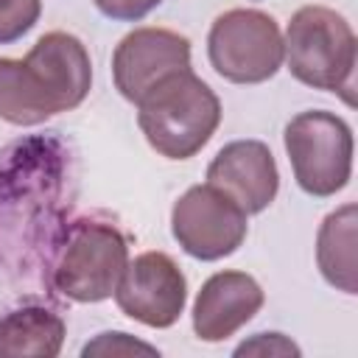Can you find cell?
Listing matches in <instances>:
<instances>
[{"instance_id": "1", "label": "cell", "mask_w": 358, "mask_h": 358, "mask_svg": "<svg viewBox=\"0 0 358 358\" xmlns=\"http://www.w3.org/2000/svg\"><path fill=\"white\" fill-rule=\"evenodd\" d=\"M92 87L84 42L67 31L42 34L25 59L0 56V120L36 126L76 109Z\"/></svg>"}, {"instance_id": "2", "label": "cell", "mask_w": 358, "mask_h": 358, "mask_svg": "<svg viewBox=\"0 0 358 358\" xmlns=\"http://www.w3.org/2000/svg\"><path fill=\"white\" fill-rule=\"evenodd\" d=\"M134 106L143 137L165 159L196 157L221 123L215 90L190 67L162 78Z\"/></svg>"}, {"instance_id": "3", "label": "cell", "mask_w": 358, "mask_h": 358, "mask_svg": "<svg viewBox=\"0 0 358 358\" xmlns=\"http://www.w3.org/2000/svg\"><path fill=\"white\" fill-rule=\"evenodd\" d=\"M355 48V31L347 17L327 6H302L285 28L282 62L299 84L338 92L352 106Z\"/></svg>"}, {"instance_id": "4", "label": "cell", "mask_w": 358, "mask_h": 358, "mask_svg": "<svg viewBox=\"0 0 358 358\" xmlns=\"http://www.w3.org/2000/svg\"><path fill=\"white\" fill-rule=\"evenodd\" d=\"M285 154L296 185L313 199H330L352 176V129L327 109H308L285 123Z\"/></svg>"}, {"instance_id": "5", "label": "cell", "mask_w": 358, "mask_h": 358, "mask_svg": "<svg viewBox=\"0 0 358 358\" xmlns=\"http://www.w3.org/2000/svg\"><path fill=\"white\" fill-rule=\"evenodd\" d=\"M129 263V243L115 224L76 221L53 263V288L73 302H103L115 294Z\"/></svg>"}, {"instance_id": "6", "label": "cell", "mask_w": 358, "mask_h": 358, "mask_svg": "<svg viewBox=\"0 0 358 358\" xmlns=\"http://www.w3.org/2000/svg\"><path fill=\"white\" fill-rule=\"evenodd\" d=\"M207 59L224 81L263 84L282 67V31L260 8H229L210 25Z\"/></svg>"}, {"instance_id": "7", "label": "cell", "mask_w": 358, "mask_h": 358, "mask_svg": "<svg viewBox=\"0 0 358 358\" xmlns=\"http://www.w3.org/2000/svg\"><path fill=\"white\" fill-rule=\"evenodd\" d=\"M171 232L185 255L196 260H221L238 252L249 232V215L238 201L210 182L187 187L171 210Z\"/></svg>"}, {"instance_id": "8", "label": "cell", "mask_w": 358, "mask_h": 358, "mask_svg": "<svg viewBox=\"0 0 358 358\" xmlns=\"http://www.w3.org/2000/svg\"><path fill=\"white\" fill-rule=\"evenodd\" d=\"M112 296L129 319L162 330L185 313L187 280L171 255L143 252L126 263Z\"/></svg>"}, {"instance_id": "9", "label": "cell", "mask_w": 358, "mask_h": 358, "mask_svg": "<svg viewBox=\"0 0 358 358\" xmlns=\"http://www.w3.org/2000/svg\"><path fill=\"white\" fill-rule=\"evenodd\" d=\"M190 67V39L171 28H134L112 53V78L117 92L137 103L162 78Z\"/></svg>"}, {"instance_id": "10", "label": "cell", "mask_w": 358, "mask_h": 358, "mask_svg": "<svg viewBox=\"0 0 358 358\" xmlns=\"http://www.w3.org/2000/svg\"><path fill=\"white\" fill-rule=\"evenodd\" d=\"M207 182L238 201L246 215H257L277 199L280 171L266 143L232 140L207 165Z\"/></svg>"}, {"instance_id": "11", "label": "cell", "mask_w": 358, "mask_h": 358, "mask_svg": "<svg viewBox=\"0 0 358 358\" xmlns=\"http://www.w3.org/2000/svg\"><path fill=\"white\" fill-rule=\"evenodd\" d=\"M266 294L246 271H215L207 277L193 302V333L201 341H224L235 336L263 308Z\"/></svg>"}, {"instance_id": "12", "label": "cell", "mask_w": 358, "mask_h": 358, "mask_svg": "<svg viewBox=\"0 0 358 358\" xmlns=\"http://www.w3.org/2000/svg\"><path fill=\"white\" fill-rule=\"evenodd\" d=\"M358 207L352 201L327 213L316 232V266L327 285L358 294Z\"/></svg>"}, {"instance_id": "13", "label": "cell", "mask_w": 358, "mask_h": 358, "mask_svg": "<svg viewBox=\"0 0 358 358\" xmlns=\"http://www.w3.org/2000/svg\"><path fill=\"white\" fill-rule=\"evenodd\" d=\"M64 319L42 305H25L0 319V358H56L64 344Z\"/></svg>"}, {"instance_id": "14", "label": "cell", "mask_w": 358, "mask_h": 358, "mask_svg": "<svg viewBox=\"0 0 358 358\" xmlns=\"http://www.w3.org/2000/svg\"><path fill=\"white\" fill-rule=\"evenodd\" d=\"M42 14V0H0V45L22 39Z\"/></svg>"}, {"instance_id": "15", "label": "cell", "mask_w": 358, "mask_h": 358, "mask_svg": "<svg viewBox=\"0 0 358 358\" xmlns=\"http://www.w3.org/2000/svg\"><path fill=\"white\" fill-rule=\"evenodd\" d=\"M134 352H145V355H157V347L129 336V333H98L90 344H84L81 355H134Z\"/></svg>"}, {"instance_id": "16", "label": "cell", "mask_w": 358, "mask_h": 358, "mask_svg": "<svg viewBox=\"0 0 358 358\" xmlns=\"http://www.w3.org/2000/svg\"><path fill=\"white\" fill-rule=\"evenodd\" d=\"M235 355H299V347L282 333H255L235 347Z\"/></svg>"}, {"instance_id": "17", "label": "cell", "mask_w": 358, "mask_h": 358, "mask_svg": "<svg viewBox=\"0 0 358 358\" xmlns=\"http://www.w3.org/2000/svg\"><path fill=\"white\" fill-rule=\"evenodd\" d=\"M92 3L103 17H109L115 22H140L162 0H92Z\"/></svg>"}]
</instances>
